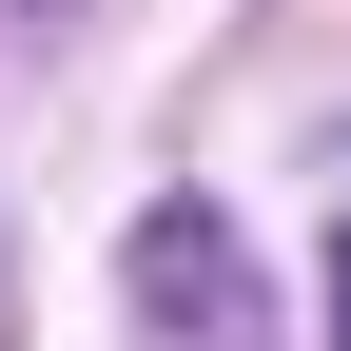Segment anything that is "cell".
<instances>
[{
    "mask_svg": "<svg viewBox=\"0 0 351 351\" xmlns=\"http://www.w3.org/2000/svg\"><path fill=\"white\" fill-rule=\"evenodd\" d=\"M332 351H351V234H332Z\"/></svg>",
    "mask_w": 351,
    "mask_h": 351,
    "instance_id": "2",
    "label": "cell"
},
{
    "mask_svg": "<svg viewBox=\"0 0 351 351\" xmlns=\"http://www.w3.org/2000/svg\"><path fill=\"white\" fill-rule=\"evenodd\" d=\"M137 313H156V351H254V234L156 195L137 215Z\"/></svg>",
    "mask_w": 351,
    "mask_h": 351,
    "instance_id": "1",
    "label": "cell"
}]
</instances>
